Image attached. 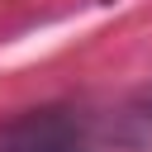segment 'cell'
<instances>
[{
	"instance_id": "cell-1",
	"label": "cell",
	"mask_w": 152,
	"mask_h": 152,
	"mask_svg": "<svg viewBox=\"0 0 152 152\" xmlns=\"http://www.w3.org/2000/svg\"><path fill=\"white\" fill-rule=\"evenodd\" d=\"M0 152H90L76 119L62 109H33L0 124Z\"/></svg>"
}]
</instances>
